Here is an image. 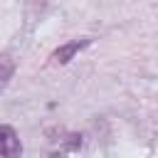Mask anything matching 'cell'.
I'll return each mask as SVG.
<instances>
[{"label": "cell", "mask_w": 158, "mask_h": 158, "mask_svg": "<svg viewBox=\"0 0 158 158\" xmlns=\"http://www.w3.org/2000/svg\"><path fill=\"white\" fill-rule=\"evenodd\" d=\"M91 44V40L89 37H77V40H69V42H64V44H59L54 52H52V62L54 64H69L84 47H89Z\"/></svg>", "instance_id": "1"}, {"label": "cell", "mask_w": 158, "mask_h": 158, "mask_svg": "<svg viewBox=\"0 0 158 158\" xmlns=\"http://www.w3.org/2000/svg\"><path fill=\"white\" fill-rule=\"evenodd\" d=\"M22 153V143L17 138V131L12 126H0V156L15 158Z\"/></svg>", "instance_id": "2"}, {"label": "cell", "mask_w": 158, "mask_h": 158, "mask_svg": "<svg viewBox=\"0 0 158 158\" xmlns=\"http://www.w3.org/2000/svg\"><path fill=\"white\" fill-rule=\"evenodd\" d=\"M12 74H15V64L12 62H0V89L7 86V81L12 79Z\"/></svg>", "instance_id": "3"}]
</instances>
